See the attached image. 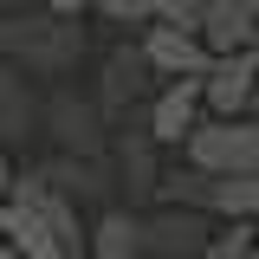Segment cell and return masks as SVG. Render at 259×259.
<instances>
[{"instance_id":"6da1fadb","label":"cell","mask_w":259,"mask_h":259,"mask_svg":"<svg viewBox=\"0 0 259 259\" xmlns=\"http://www.w3.org/2000/svg\"><path fill=\"white\" fill-rule=\"evenodd\" d=\"M0 46L7 59H20L26 71H65L84 52V26H71V13H46V20H7L0 26Z\"/></svg>"},{"instance_id":"7a4b0ae2","label":"cell","mask_w":259,"mask_h":259,"mask_svg":"<svg viewBox=\"0 0 259 259\" xmlns=\"http://www.w3.org/2000/svg\"><path fill=\"white\" fill-rule=\"evenodd\" d=\"M162 201H168V207H201V214L246 221V214H259V168H246V175L188 168V175H168V182H162Z\"/></svg>"},{"instance_id":"3957f363","label":"cell","mask_w":259,"mask_h":259,"mask_svg":"<svg viewBox=\"0 0 259 259\" xmlns=\"http://www.w3.org/2000/svg\"><path fill=\"white\" fill-rule=\"evenodd\" d=\"M188 162L194 168H214V175H246V168H259V123H246V117L194 123L188 130Z\"/></svg>"},{"instance_id":"277c9868","label":"cell","mask_w":259,"mask_h":259,"mask_svg":"<svg viewBox=\"0 0 259 259\" xmlns=\"http://www.w3.org/2000/svg\"><path fill=\"white\" fill-rule=\"evenodd\" d=\"M201 97L214 104V117H240V110L259 97V46L214 52V65L201 71Z\"/></svg>"},{"instance_id":"5b68a950","label":"cell","mask_w":259,"mask_h":259,"mask_svg":"<svg viewBox=\"0 0 259 259\" xmlns=\"http://www.w3.org/2000/svg\"><path fill=\"white\" fill-rule=\"evenodd\" d=\"M39 123L59 136L65 156H104V110H97V97L59 91L52 104H46V117H39Z\"/></svg>"},{"instance_id":"8992f818","label":"cell","mask_w":259,"mask_h":259,"mask_svg":"<svg viewBox=\"0 0 259 259\" xmlns=\"http://www.w3.org/2000/svg\"><path fill=\"white\" fill-rule=\"evenodd\" d=\"M194 32H201V46H207V52H240V46H259V0H207Z\"/></svg>"},{"instance_id":"52a82bcc","label":"cell","mask_w":259,"mask_h":259,"mask_svg":"<svg viewBox=\"0 0 259 259\" xmlns=\"http://www.w3.org/2000/svg\"><path fill=\"white\" fill-rule=\"evenodd\" d=\"M207 233H214V227H207V214H201V207H162V214H149V221H143V253L182 259V253H194Z\"/></svg>"},{"instance_id":"ba28073f","label":"cell","mask_w":259,"mask_h":259,"mask_svg":"<svg viewBox=\"0 0 259 259\" xmlns=\"http://www.w3.org/2000/svg\"><path fill=\"white\" fill-rule=\"evenodd\" d=\"M143 59H149V71H168V78H201V71L214 65V52H207L188 26H156L143 39Z\"/></svg>"},{"instance_id":"9c48e42d","label":"cell","mask_w":259,"mask_h":259,"mask_svg":"<svg viewBox=\"0 0 259 259\" xmlns=\"http://www.w3.org/2000/svg\"><path fill=\"white\" fill-rule=\"evenodd\" d=\"M194 104H201V78H175L149 110V143H182L194 130Z\"/></svg>"},{"instance_id":"30bf717a","label":"cell","mask_w":259,"mask_h":259,"mask_svg":"<svg viewBox=\"0 0 259 259\" xmlns=\"http://www.w3.org/2000/svg\"><path fill=\"white\" fill-rule=\"evenodd\" d=\"M149 84V59H143V46H117L110 65H104V91H97V110H123L130 97Z\"/></svg>"},{"instance_id":"8fae6325","label":"cell","mask_w":259,"mask_h":259,"mask_svg":"<svg viewBox=\"0 0 259 259\" xmlns=\"http://www.w3.org/2000/svg\"><path fill=\"white\" fill-rule=\"evenodd\" d=\"M39 175L59 194H71V201H104V194H110V175H104L97 156H59V162H46Z\"/></svg>"},{"instance_id":"7c38bea8","label":"cell","mask_w":259,"mask_h":259,"mask_svg":"<svg viewBox=\"0 0 259 259\" xmlns=\"http://www.w3.org/2000/svg\"><path fill=\"white\" fill-rule=\"evenodd\" d=\"M136 253H143V221L123 214V207H110V214L84 233V259H136Z\"/></svg>"},{"instance_id":"4fadbf2b","label":"cell","mask_w":259,"mask_h":259,"mask_svg":"<svg viewBox=\"0 0 259 259\" xmlns=\"http://www.w3.org/2000/svg\"><path fill=\"white\" fill-rule=\"evenodd\" d=\"M32 123H39V104H32L26 78H20L13 65H0V136H7V143H26Z\"/></svg>"},{"instance_id":"5bb4252c","label":"cell","mask_w":259,"mask_h":259,"mask_svg":"<svg viewBox=\"0 0 259 259\" xmlns=\"http://www.w3.org/2000/svg\"><path fill=\"white\" fill-rule=\"evenodd\" d=\"M246 246H253V227L246 221H233L227 233H207L194 253H182V259H246Z\"/></svg>"},{"instance_id":"9a60e30c","label":"cell","mask_w":259,"mask_h":259,"mask_svg":"<svg viewBox=\"0 0 259 259\" xmlns=\"http://www.w3.org/2000/svg\"><path fill=\"white\" fill-rule=\"evenodd\" d=\"M123 175H130V194H149V188H156V168H149V136H123Z\"/></svg>"},{"instance_id":"2e32d148","label":"cell","mask_w":259,"mask_h":259,"mask_svg":"<svg viewBox=\"0 0 259 259\" xmlns=\"http://www.w3.org/2000/svg\"><path fill=\"white\" fill-rule=\"evenodd\" d=\"M117 26H136V20H162L168 13V0H97Z\"/></svg>"},{"instance_id":"e0dca14e","label":"cell","mask_w":259,"mask_h":259,"mask_svg":"<svg viewBox=\"0 0 259 259\" xmlns=\"http://www.w3.org/2000/svg\"><path fill=\"white\" fill-rule=\"evenodd\" d=\"M46 7H52V13H84L91 0H46Z\"/></svg>"},{"instance_id":"ac0fdd59","label":"cell","mask_w":259,"mask_h":259,"mask_svg":"<svg viewBox=\"0 0 259 259\" xmlns=\"http://www.w3.org/2000/svg\"><path fill=\"white\" fill-rule=\"evenodd\" d=\"M7 182H13V168H7V149H0V194H7Z\"/></svg>"},{"instance_id":"d6986e66","label":"cell","mask_w":259,"mask_h":259,"mask_svg":"<svg viewBox=\"0 0 259 259\" xmlns=\"http://www.w3.org/2000/svg\"><path fill=\"white\" fill-rule=\"evenodd\" d=\"M0 259H20V253H13V246H7V240H0Z\"/></svg>"},{"instance_id":"ffe728a7","label":"cell","mask_w":259,"mask_h":259,"mask_svg":"<svg viewBox=\"0 0 259 259\" xmlns=\"http://www.w3.org/2000/svg\"><path fill=\"white\" fill-rule=\"evenodd\" d=\"M246 259H259V233H253V246H246Z\"/></svg>"}]
</instances>
